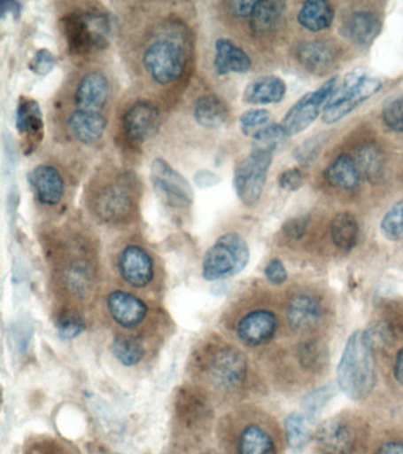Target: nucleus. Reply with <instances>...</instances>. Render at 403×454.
Instances as JSON below:
<instances>
[{"instance_id": "nucleus-1", "label": "nucleus", "mask_w": 403, "mask_h": 454, "mask_svg": "<svg viewBox=\"0 0 403 454\" xmlns=\"http://www.w3.org/2000/svg\"><path fill=\"white\" fill-rule=\"evenodd\" d=\"M337 382L342 392L353 400H363L374 389L376 372L373 347L366 332L349 337L337 368Z\"/></svg>"}, {"instance_id": "nucleus-2", "label": "nucleus", "mask_w": 403, "mask_h": 454, "mask_svg": "<svg viewBox=\"0 0 403 454\" xmlns=\"http://www.w3.org/2000/svg\"><path fill=\"white\" fill-rule=\"evenodd\" d=\"M61 27L70 52L77 56L100 51L107 48L111 39V20L98 11L66 14Z\"/></svg>"}, {"instance_id": "nucleus-3", "label": "nucleus", "mask_w": 403, "mask_h": 454, "mask_svg": "<svg viewBox=\"0 0 403 454\" xmlns=\"http://www.w3.org/2000/svg\"><path fill=\"white\" fill-rule=\"evenodd\" d=\"M136 193V181L132 174L120 173L95 188L89 198L91 211L102 222H123L133 215Z\"/></svg>"}, {"instance_id": "nucleus-4", "label": "nucleus", "mask_w": 403, "mask_h": 454, "mask_svg": "<svg viewBox=\"0 0 403 454\" xmlns=\"http://www.w3.org/2000/svg\"><path fill=\"white\" fill-rule=\"evenodd\" d=\"M250 261V248L238 233L229 232L219 237L208 248L203 261V276L214 282L239 275Z\"/></svg>"}, {"instance_id": "nucleus-5", "label": "nucleus", "mask_w": 403, "mask_h": 454, "mask_svg": "<svg viewBox=\"0 0 403 454\" xmlns=\"http://www.w3.org/2000/svg\"><path fill=\"white\" fill-rule=\"evenodd\" d=\"M381 88L382 82L378 78L368 77L357 71L346 74L341 83L336 85L331 98L324 106L323 116H322L323 122L337 123L357 106L377 94Z\"/></svg>"}, {"instance_id": "nucleus-6", "label": "nucleus", "mask_w": 403, "mask_h": 454, "mask_svg": "<svg viewBox=\"0 0 403 454\" xmlns=\"http://www.w3.org/2000/svg\"><path fill=\"white\" fill-rule=\"evenodd\" d=\"M143 66L148 76L160 85L175 83L185 73L187 55L178 41L159 37L144 49Z\"/></svg>"}, {"instance_id": "nucleus-7", "label": "nucleus", "mask_w": 403, "mask_h": 454, "mask_svg": "<svg viewBox=\"0 0 403 454\" xmlns=\"http://www.w3.org/2000/svg\"><path fill=\"white\" fill-rule=\"evenodd\" d=\"M272 159L274 153L252 148V152L236 166L233 183L243 204L254 206L260 200Z\"/></svg>"}, {"instance_id": "nucleus-8", "label": "nucleus", "mask_w": 403, "mask_h": 454, "mask_svg": "<svg viewBox=\"0 0 403 454\" xmlns=\"http://www.w3.org/2000/svg\"><path fill=\"white\" fill-rule=\"evenodd\" d=\"M337 83V77L330 78L317 90L307 92L290 108L281 123L288 137L306 130L317 120Z\"/></svg>"}, {"instance_id": "nucleus-9", "label": "nucleus", "mask_w": 403, "mask_h": 454, "mask_svg": "<svg viewBox=\"0 0 403 454\" xmlns=\"http://www.w3.org/2000/svg\"><path fill=\"white\" fill-rule=\"evenodd\" d=\"M151 180L155 192L169 206L182 208L192 205L194 192L186 177L164 159H155L151 167Z\"/></svg>"}, {"instance_id": "nucleus-10", "label": "nucleus", "mask_w": 403, "mask_h": 454, "mask_svg": "<svg viewBox=\"0 0 403 454\" xmlns=\"http://www.w3.org/2000/svg\"><path fill=\"white\" fill-rule=\"evenodd\" d=\"M212 380L221 388H238L246 378L245 357L233 348H221L208 362Z\"/></svg>"}, {"instance_id": "nucleus-11", "label": "nucleus", "mask_w": 403, "mask_h": 454, "mask_svg": "<svg viewBox=\"0 0 403 454\" xmlns=\"http://www.w3.org/2000/svg\"><path fill=\"white\" fill-rule=\"evenodd\" d=\"M160 110L153 103L139 101L134 103L122 117L123 133L130 142L143 144L158 129Z\"/></svg>"}, {"instance_id": "nucleus-12", "label": "nucleus", "mask_w": 403, "mask_h": 454, "mask_svg": "<svg viewBox=\"0 0 403 454\" xmlns=\"http://www.w3.org/2000/svg\"><path fill=\"white\" fill-rule=\"evenodd\" d=\"M119 269L123 280L134 287L150 286L154 276L151 254L139 245H128L119 254Z\"/></svg>"}, {"instance_id": "nucleus-13", "label": "nucleus", "mask_w": 403, "mask_h": 454, "mask_svg": "<svg viewBox=\"0 0 403 454\" xmlns=\"http://www.w3.org/2000/svg\"><path fill=\"white\" fill-rule=\"evenodd\" d=\"M16 127L22 135L26 153H31L40 145L44 133V121L40 103L34 98L20 96L17 106Z\"/></svg>"}, {"instance_id": "nucleus-14", "label": "nucleus", "mask_w": 403, "mask_h": 454, "mask_svg": "<svg viewBox=\"0 0 403 454\" xmlns=\"http://www.w3.org/2000/svg\"><path fill=\"white\" fill-rule=\"evenodd\" d=\"M277 325V317L274 312L256 310L240 319L236 333L245 346L260 347L272 340Z\"/></svg>"}, {"instance_id": "nucleus-15", "label": "nucleus", "mask_w": 403, "mask_h": 454, "mask_svg": "<svg viewBox=\"0 0 403 454\" xmlns=\"http://www.w3.org/2000/svg\"><path fill=\"white\" fill-rule=\"evenodd\" d=\"M107 308L114 322L126 329L136 328L148 315L146 303L126 291H114L109 294Z\"/></svg>"}, {"instance_id": "nucleus-16", "label": "nucleus", "mask_w": 403, "mask_h": 454, "mask_svg": "<svg viewBox=\"0 0 403 454\" xmlns=\"http://www.w3.org/2000/svg\"><path fill=\"white\" fill-rule=\"evenodd\" d=\"M27 180L36 192L42 204L56 206L61 202L66 193V183L58 168L50 165L35 167L27 176Z\"/></svg>"}, {"instance_id": "nucleus-17", "label": "nucleus", "mask_w": 403, "mask_h": 454, "mask_svg": "<svg viewBox=\"0 0 403 454\" xmlns=\"http://www.w3.org/2000/svg\"><path fill=\"white\" fill-rule=\"evenodd\" d=\"M316 440L327 454H348L355 445V432L339 419H329L318 426Z\"/></svg>"}, {"instance_id": "nucleus-18", "label": "nucleus", "mask_w": 403, "mask_h": 454, "mask_svg": "<svg viewBox=\"0 0 403 454\" xmlns=\"http://www.w3.org/2000/svg\"><path fill=\"white\" fill-rule=\"evenodd\" d=\"M109 94H111V85L104 74H87L77 85L75 91L77 109L98 112L107 103Z\"/></svg>"}, {"instance_id": "nucleus-19", "label": "nucleus", "mask_w": 403, "mask_h": 454, "mask_svg": "<svg viewBox=\"0 0 403 454\" xmlns=\"http://www.w3.org/2000/svg\"><path fill=\"white\" fill-rule=\"evenodd\" d=\"M214 49L213 67L219 76H226L232 73L245 74L252 67L250 56L231 39H217Z\"/></svg>"}, {"instance_id": "nucleus-20", "label": "nucleus", "mask_w": 403, "mask_h": 454, "mask_svg": "<svg viewBox=\"0 0 403 454\" xmlns=\"http://www.w3.org/2000/svg\"><path fill=\"white\" fill-rule=\"evenodd\" d=\"M68 127L77 141L84 145H93L104 137L107 120L100 112L76 109L69 116Z\"/></svg>"}, {"instance_id": "nucleus-21", "label": "nucleus", "mask_w": 403, "mask_h": 454, "mask_svg": "<svg viewBox=\"0 0 403 454\" xmlns=\"http://www.w3.org/2000/svg\"><path fill=\"white\" fill-rule=\"evenodd\" d=\"M324 176L332 187L346 192L359 190L363 180L355 159L348 154L337 156L325 169Z\"/></svg>"}, {"instance_id": "nucleus-22", "label": "nucleus", "mask_w": 403, "mask_h": 454, "mask_svg": "<svg viewBox=\"0 0 403 454\" xmlns=\"http://www.w3.org/2000/svg\"><path fill=\"white\" fill-rule=\"evenodd\" d=\"M322 309L320 301L310 294H298L290 301L288 321L296 332H307L320 322Z\"/></svg>"}, {"instance_id": "nucleus-23", "label": "nucleus", "mask_w": 403, "mask_h": 454, "mask_svg": "<svg viewBox=\"0 0 403 454\" xmlns=\"http://www.w3.org/2000/svg\"><path fill=\"white\" fill-rule=\"evenodd\" d=\"M286 94V84L281 77L261 76L247 85L244 90V102L249 105H272L279 103Z\"/></svg>"}, {"instance_id": "nucleus-24", "label": "nucleus", "mask_w": 403, "mask_h": 454, "mask_svg": "<svg viewBox=\"0 0 403 454\" xmlns=\"http://www.w3.org/2000/svg\"><path fill=\"white\" fill-rule=\"evenodd\" d=\"M381 31V23L369 11H357L345 24V34L356 44L367 46Z\"/></svg>"}, {"instance_id": "nucleus-25", "label": "nucleus", "mask_w": 403, "mask_h": 454, "mask_svg": "<svg viewBox=\"0 0 403 454\" xmlns=\"http://www.w3.org/2000/svg\"><path fill=\"white\" fill-rule=\"evenodd\" d=\"M194 117L199 126L206 129H218L228 120V109L218 96L207 94L198 99Z\"/></svg>"}, {"instance_id": "nucleus-26", "label": "nucleus", "mask_w": 403, "mask_h": 454, "mask_svg": "<svg viewBox=\"0 0 403 454\" xmlns=\"http://www.w3.org/2000/svg\"><path fill=\"white\" fill-rule=\"evenodd\" d=\"M334 18V7L330 3L322 2V0L304 3L302 9L299 10L298 16H297L298 23L311 32L327 30L331 27Z\"/></svg>"}, {"instance_id": "nucleus-27", "label": "nucleus", "mask_w": 403, "mask_h": 454, "mask_svg": "<svg viewBox=\"0 0 403 454\" xmlns=\"http://www.w3.org/2000/svg\"><path fill=\"white\" fill-rule=\"evenodd\" d=\"M355 161L360 176L371 184L384 180L385 162L381 149L374 144H364L357 149Z\"/></svg>"}, {"instance_id": "nucleus-28", "label": "nucleus", "mask_w": 403, "mask_h": 454, "mask_svg": "<svg viewBox=\"0 0 403 454\" xmlns=\"http://www.w3.org/2000/svg\"><path fill=\"white\" fill-rule=\"evenodd\" d=\"M297 59L314 73H321L330 67L335 59L334 50L324 42H307L300 45Z\"/></svg>"}, {"instance_id": "nucleus-29", "label": "nucleus", "mask_w": 403, "mask_h": 454, "mask_svg": "<svg viewBox=\"0 0 403 454\" xmlns=\"http://www.w3.org/2000/svg\"><path fill=\"white\" fill-rule=\"evenodd\" d=\"M360 227L355 215L349 212L338 213L330 223L331 239L339 250L350 251L359 240Z\"/></svg>"}, {"instance_id": "nucleus-30", "label": "nucleus", "mask_w": 403, "mask_h": 454, "mask_svg": "<svg viewBox=\"0 0 403 454\" xmlns=\"http://www.w3.org/2000/svg\"><path fill=\"white\" fill-rule=\"evenodd\" d=\"M284 11L285 4L282 2H257L249 20L250 27L256 35L268 34L278 27Z\"/></svg>"}, {"instance_id": "nucleus-31", "label": "nucleus", "mask_w": 403, "mask_h": 454, "mask_svg": "<svg viewBox=\"0 0 403 454\" xmlns=\"http://www.w3.org/2000/svg\"><path fill=\"white\" fill-rule=\"evenodd\" d=\"M272 447L271 436L260 426L251 425L239 436V454H270Z\"/></svg>"}, {"instance_id": "nucleus-32", "label": "nucleus", "mask_w": 403, "mask_h": 454, "mask_svg": "<svg viewBox=\"0 0 403 454\" xmlns=\"http://www.w3.org/2000/svg\"><path fill=\"white\" fill-rule=\"evenodd\" d=\"M286 440L292 450H300L306 446L313 433V421L303 413H291L285 420Z\"/></svg>"}, {"instance_id": "nucleus-33", "label": "nucleus", "mask_w": 403, "mask_h": 454, "mask_svg": "<svg viewBox=\"0 0 403 454\" xmlns=\"http://www.w3.org/2000/svg\"><path fill=\"white\" fill-rule=\"evenodd\" d=\"M112 354L126 367L139 364L144 356L143 343L133 336L120 335L112 342Z\"/></svg>"}, {"instance_id": "nucleus-34", "label": "nucleus", "mask_w": 403, "mask_h": 454, "mask_svg": "<svg viewBox=\"0 0 403 454\" xmlns=\"http://www.w3.org/2000/svg\"><path fill=\"white\" fill-rule=\"evenodd\" d=\"M55 325L59 337L68 340L76 339L86 329L82 316L72 310L59 312Z\"/></svg>"}, {"instance_id": "nucleus-35", "label": "nucleus", "mask_w": 403, "mask_h": 454, "mask_svg": "<svg viewBox=\"0 0 403 454\" xmlns=\"http://www.w3.org/2000/svg\"><path fill=\"white\" fill-rule=\"evenodd\" d=\"M381 231L387 239L396 241L403 238V199L392 205L381 222Z\"/></svg>"}, {"instance_id": "nucleus-36", "label": "nucleus", "mask_w": 403, "mask_h": 454, "mask_svg": "<svg viewBox=\"0 0 403 454\" xmlns=\"http://www.w3.org/2000/svg\"><path fill=\"white\" fill-rule=\"evenodd\" d=\"M382 120L389 129L403 133V94L391 96L384 102Z\"/></svg>"}, {"instance_id": "nucleus-37", "label": "nucleus", "mask_w": 403, "mask_h": 454, "mask_svg": "<svg viewBox=\"0 0 403 454\" xmlns=\"http://www.w3.org/2000/svg\"><path fill=\"white\" fill-rule=\"evenodd\" d=\"M271 114L267 109H252L240 116V129L247 137H256L264 128L270 126Z\"/></svg>"}, {"instance_id": "nucleus-38", "label": "nucleus", "mask_w": 403, "mask_h": 454, "mask_svg": "<svg viewBox=\"0 0 403 454\" xmlns=\"http://www.w3.org/2000/svg\"><path fill=\"white\" fill-rule=\"evenodd\" d=\"M285 138H288V135L281 124H270L253 137V149L274 153Z\"/></svg>"}, {"instance_id": "nucleus-39", "label": "nucleus", "mask_w": 403, "mask_h": 454, "mask_svg": "<svg viewBox=\"0 0 403 454\" xmlns=\"http://www.w3.org/2000/svg\"><path fill=\"white\" fill-rule=\"evenodd\" d=\"M66 282L75 294H84L90 286V272L83 262H73L66 270Z\"/></svg>"}, {"instance_id": "nucleus-40", "label": "nucleus", "mask_w": 403, "mask_h": 454, "mask_svg": "<svg viewBox=\"0 0 403 454\" xmlns=\"http://www.w3.org/2000/svg\"><path fill=\"white\" fill-rule=\"evenodd\" d=\"M330 399L331 389L329 388V387H323V388L314 390V392L309 394V395L304 399L302 413L314 422V419L322 413V411L324 410V407L327 406Z\"/></svg>"}, {"instance_id": "nucleus-41", "label": "nucleus", "mask_w": 403, "mask_h": 454, "mask_svg": "<svg viewBox=\"0 0 403 454\" xmlns=\"http://www.w3.org/2000/svg\"><path fill=\"white\" fill-rule=\"evenodd\" d=\"M56 63H58V60H56L51 51H49L48 49H41L31 59L29 69L37 76H47L54 70Z\"/></svg>"}, {"instance_id": "nucleus-42", "label": "nucleus", "mask_w": 403, "mask_h": 454, "mask_svg": "<svg viewBox=\"0 0 403 454\" xmlns=\"http://www.w3.org/2000/svg\"><path fill=\"white\" fill-rule=\"evenodd\" d=\"M278 184L285 191L296 192L300 190L304 184L302 170L298 168L284 170L278 177Z\"/></svg>"}, {"instance_id": "nucleus-43", "label": "nucleus", "mask_w": 403, "mask_h": 454, "mask_svg": "<svg viewBox=\"0 0 403 454\" xmlns=\"http://www.w3.org/2000/svg\"><path fill=\"white\" fill-rule=\"evenodd\" d=\"M321 151V141L318 138H311L309 141L304 142L295 151L296 159L299 162L307 163L313 162L317 158Z\"/></svg>"}, {"instance_id": "nucleus-44", "label": "nucleus", "mask_w": 403, "mask_h": 454, "mask_svg": "<svg viewBox=\"0 0 403 454\" xmlns=\"http://www.w3.org/2000/svg\"><path fill=\"white\" fill-rule=\"evenodd\" d=\"M265 276L268 282L275 286H282L288 279V271H286L284 264L279 259H272L265 269Z\"/></svg>"}, {"instance_id": "nucleus-45", "label": "nucleus", "mask_w": 403, "mask_h": 454, "mask_svg": "<svg viewBox=\"0 0 403 454\" xmlns=\"http://www.w3.org/2000/svg\"><path fill=\"white\" fill-rule=\"evenodd\" d=\"M257 2H239V0H233V2L226 3V9L233 18L238 20H250L252 16L254 7Z\"/></svg>"}, {"instance_id": "nucleus-46", "label": "nucleus", "mask_w": 403, "mask_h": 454, "mask_svg": "<svg viewBox=\"0 0 403 454\" xmlns=\"http://www.w3.org/2000/svg\"><path fill=\"white\" fill-rule=\"evenodd\" d=\"M306 220L303 218L290 219L283 226V231H284L286 236L292 238V239H300L306 233Z\"/></svg>"}, {"instance_id": "nucleus-47", "label": "nucleus", "mask_w": 403, "mask_h": 454, "mask_svg": "<svg viewBox=\"0 0 403 454\" xmlns=\"http://www.w3.org/2000/svg\"><path fill=\"white\" fill-rule=\"evenodd\" d=\"M20 12H22V4L19 2H13V0H10V2H2V17L4 18L6 14L10 13L15 18H19L20 16Z\"/></svg>"}, {"instance_id": "nucleus-48", "label": "nucleus", "mask_w": 403, "mask_h": 454, "mask_svg": "<svg viewBox=\"0 0 403 454\" xmlns=\"http://www.w3.org/2000/svg\"><path fill=\"white\" fill-rule=\"evenodd\" d=\"M376 454H403V443L388 442L378 449Z\"/></svg>"}, {"instance_id": "nucleus-49", "label": "nucleus", "mask_w": 403, "mask_h": 454, "mask_svg": "<svg viewBox=\"0 0 403 454\" xmlns=\"http://www.w3.org/2000/svg\"><path fill=\"white\" fill-rule=\"evenodd\" d=\"M394 375L396 381L403 385V348L399 351L398 356H396Z\"/></svg>"}]
</instances>
